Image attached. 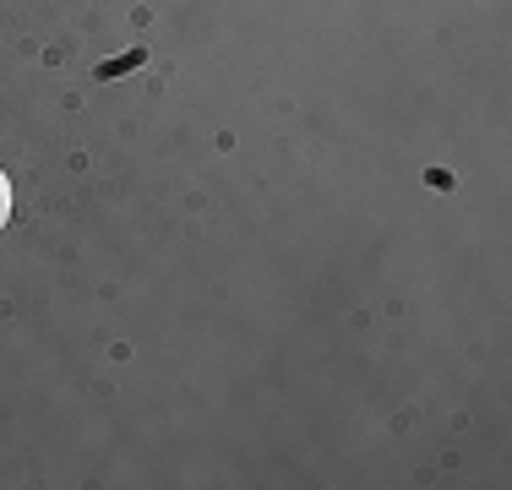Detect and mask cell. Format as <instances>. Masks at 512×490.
<instances>
[{"mask_svg": "<svg viewBox=\"0 0 512 490\" xmlns=\"http://www.w3.org/2000/svg\"><path fill=\"white\" fill-rule=\"evenodd\" d=\"M6 218H11V180L0 175V224H6Z\"/></svg>", "mask_w": 512, "mask_h": 490, "instance_id": "obj_1", "label": "cell"}]
</instances>
